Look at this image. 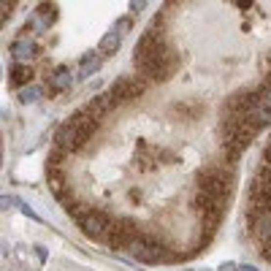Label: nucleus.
Wrapping results in <instances>:
<instances>
[{"instance_id":"f257e3e1","label":"nucleus","mask_w":271,"mask_h":271,"mask_svg":"<svg viewBox=\"0 0 271 271\" xmlns=\"http://www.w3.org/2000/svg\"><path fill=\"white\" fill-rule=\"evenodd\" d=\"M95 130H98V119H95L87 109H82V112H76L57 130V136H54L57 149L60 152H76V149H82L84 144L92 138Z\"/></svg>"},{"instance_id":"f03ea898","label":"nucleus","mask_w":271,"mask_h":271,"mask_svg":"<svg viewBox=\"0 0 271 271\" xmlns=\"http://www.w3.org/2000/svg\"><path fill=\"white\" fill-rule=\"evenodd\" d=\"M128 252H130V258H133V260H138V263H149V266L171 263V260L179 258V255L168 252V247H165L163 242H158V239H152V236H147V233L138 236V239L128 247Z\"/></svg>"},{"instance_id":"7ed1b4c3","label":"nucleus","mask_w":271,"mask_h":271,"mask_svg":"<svg viewBox=\"0 0 271 271\" xmlns=\"http://www.w3.org/2000/svg\"><path fill=\"white\" fill-rule=\"evenodd\" d=\"M73 220L79 223V228H82L84 236H90V239H106L109 230H112V217H109L106 212H98V209H84V206H76L71 209Z\"/></svg>"},{"instance_id":"20e7f679","label":"nucleus","mask_w":271,"mask_h":271,"mask_svg":"<svg viewBox=\"0 0 271 271\" xmlns=\"http://www.w3.org/2000/svg\"><path fill=\"white\" fill-rule=\"evenodd\" d=\"M165 52H168V46H165L163 33L149 27L141 36V41L136 44V65H147V63H152L155 57H160V54H165Z\"/></svg>"},{"instance_id":"39448f33","label":"nucleus","mask_w":271,"mask_h":271,"mask_svg":"<svg viewBox=\"0 0 271 271\" xmlns=\"http://www.w3.org/2000/svg\"><path fill=\"white\" fill-rule=\"evenodd\" d=\"M138 236H141V233L136 230V225L130 223V220H117V223L112 225V230H109L106 242L112 244L114 249H128Z\"/></svg>"},{"instance_id":"423d86ee","label":"nucleus","mask_w":271,"mask_h":271,"mask_svg":"<svg viewBox=\"0 0 271 271\" xmlns=\"http://www.w3.org/2000/svg\"><path fill=\"white\" fill-rule=\"evenodd\" d=\"M144 90H147L144 79H138V76H122V79H117V82L112 84V90H109V92H112L114 100L119 103V100H136V98H141Z\"/></svg>"},{"instance_id":"0eeeda50","label":"nucleus","mask_w":271,"mask_h":271,"mask_svg":"<svg viewBox=\"0 0 271 271\" xmlns=\"http://www.w3.org/2000/svg\"><path fill=\"white\" fill-rule=\"evenodd\" d=\"M8 52L14 54V60H17V63L27 65L30 60L38 57V44L30 41V38H19V41H14L11 46H8Z\"/></svg>"},{"instance_id":"6e6552de","label":"nucleus","mask_w":271,"mask_h":271,"mask_svg":"<svg viewBox=\"0 0 271 271\" xmlns=\"http://www.w3.org/2000/svg\"><path fill=\"white\" fill-rule=\"evenodd\" d=\"M114 106H117V100H114V95H112V92H100L98 98H92V100H90V106H84V109H87V112L92 114L95 119H100V117H103L106 112H112Z\"/></svg>"},{"instance_id":"1a4fd4ad","label":"nucleus","mask_w":271,"mask_h":271,"mask_svg":"<svg viewBox=\"0 0 271 271\" xmlns=\"http://www.w3.org/2000/svg\"><path fill=\"white\" fill-rule=\"evenodd\" d=\"M269 190H271V165L263 163L252 179V195H263V193H269Z\"/></svg>"},{"instance_id":"9d476101","label":"nucleus","mask_w":271,"mask_h":271,"mask_svg":"<svg viewBox=\"0 0 271 271\" xmlns=\"http://www.w3.org/2000/svg\"><path fill=\"white\" fill-rule=\"evenodd\" d=\"M33 17H36L38 27H52V24L57 22V6H52V3H41V6H36Z\"/></svg>"},{"instance_id":"9b49d317","label":"nucleus","mask_w":271,"mask_h":271,"mask_svg":"<svg viewBox=\"0 0 271 271\" xmlns=\"http://www.w3.org/2000/svg\"><path fill=\"white\" fill-rule=\"evenodd\" d=\"M27 82H33V68H30V65H22V63L11 65L8 84H11V87H22V84H27Z\"/></svg>"},{"instance_id":"f8f14e48","label":"nucleus","mask_w":271,"mask_h":271,"mask_svg":"<svg viewBox=\"0 0 271 271\" xmlns=\"http://www.w3.org/2000/svg\"><path fill=\"white\" fill-rule=\"evenodd\" d=\"M71 82H73L71 71H68L65 65H60L57 71L52 73V79H49V90H52V92H63V90L71 87Z\"/></svg>"},{"instance_id":"ddd939ff","label":"nucleus","mask_w":271,"mask_h":271,"mask_svg":"<svg viewBox=\"0 0 271 271\" xmlns=\"http://www.w3.org/2000/svg\"><path fill=\"white\" fill-rule=\"evenodd\" d=\"M252 225H255V236H258L263 244H269L271 242V212L258 214V217L252 220Z\"/></svg>"},{"instance_id":"4468645a","label":"nucleus","mask_w":271,"mask_h":271,"mask_svg":"<svg viewBox=\"0 0 271 271\" xmlns=\"http://www.w3.org/2000/svg\"><path fill=\"white\" fill-rule=\"evenodd\" d=\"M100 65H103L100 54H84V57H82V65H79V71H76V79L92 76L95 71H100Z\"/></svg>"},{"instance_id":"2eb2a0df","label":"nucleus","mask_w":271,"mask_h":271,"mask_svg":"<svg viewBox=\"0 0 271 271\" xmlns=\"http://www.w3.org/2000/svg\"><path fill=\"white\" fill-rule=\"evenodd\" d=\"M119 41H122V36H119V33H114V30H109L106 36L100 38L98 52H100V54H114V52L119 49Z\"/></svg>"},{"instance_id":"dca6fc26","label":"nucleus","mask_w":271,"mask_h":271,"mask_svg":"<svg viewBox=\"0 0 271 271\" xmlns=\"http://www.w3.org/2000/svg\"><path fill=\"white\" fill-rule=\"evenodd\" d=\"M38 98H41V87H36V84H33V87H24L22 92H19V100H22L24 106H30V103H36Z\"/></svg>"},{"instance_id":"f3484780","label":"nucleus","mask_w":271,"mask_h":271,"mask_svg":"<svg viewBox=\"0 0 271 271\" xmlns=\"http://www.w3.org/2000/svg\"><path fill=\"white\" fill-rule=\"evenodd\" d=\"M130 27H133V19H130V17H122L112 30H114V33H119V36H125V33H130Z\"/></svg>"},{"instance_id":"a211bd4d","label":"nucleus","mask_w":271,"mask_h":271,"mask_svg":"<svg viewBox=\"0 0 271 271\" xmlns=\"http://www.w3.org/2000/svg\"><path fill=\"white\" fill-rule=\"evenodd\" d=\"M0 11H3V14H0V19H3V24H6V22H8V17H11V14H14V3H8V0H3V6H0Z\"/></svg>"},{"instance_id":"6ab92c4d","label":"nucleus","mask_w":271,"mask_h":271,"mask_svg":"<svg viewBox=\"0 0 271 271\" xmlns=\"http://www.w3.org/2000/svg\"><path fill=\"white\" fill-rule=\"evenodd\" d=\"M11 206H22V201L11 198V195H3V209H11Z\"/></svg>"},{"instance_id":"aec40b11","label":"nucleus","mask_w":271,"mask_h":271,"mask_svg":"<svg viewBox=\"0 0 271 271\" xmlns=\"http://www.w3.org/2000/svg\"><path fill=\"white\" fill-rule=\"evenodd\" d=\"M130 8H133V14H141L144 8H147V3H144V0H141V3H138V0H133V3H130Z\"/></svg>"},{"instance_id":"412c9836","label":"nucleus","mask_w":271,"mask_h":271,"mask_svg":"<svg viewBox=\"0 0 271 271\" xmlns=\"http://www.w3.org/2000/svg\"><path fill=\"white\" fill-rule=\"evenodd\" d=\"M36 255H38V260L44 263V260H46V247H36Z\"/></svg>"},{"instance_id":"4be33fe9","label":"nucleus","mask_w":271,"mask_h":271,"mask_svg":"<svg viewBox=\"0 0 271 271\" xmlns=\"http://www.w3.org/2000/svg\"><path fill=\"white\" fill-rule=\"evenodd\" d=\"M263 258H266V260H269V263H271V242H269V244H266V247H263Z\"/></svg>"},{"instance_id":"5701e85b","label":"nucleus","mask_w":271,"mask_h":271,"mask_svg":"<svg viewBox=\"0 0 271 271\" xmlns=\"http://www.w3.org/2000/svg\"><path fill=\"white\" fill-rule=\"evenodd\" d=\"M236 6L239 8H252V3H249V0H236Z\"/></svg>"},{"instance_id":"b1692460","label":"nucleus","mask_w":271,"mask_h":271,"mask_svg":"<svg viewBox=\"0 0 271 271\" xmlns=\"http://www.w3.org/2000/svg\"><path fill=\"white\" fill-rule=\"evenodd\" d=\"M220 271H239V269H236L233 263H225V266H223V269H220Z\"/></svg>"},{"instance_id":"393cba45","label":"nucleus","mask_w":271,"mask_h":271,"mask_svg":"<svg viewBox=\"0 0 271 271\" xmlns=\"http://www.w3.org/2000/svg\"><path fill=\"white\" fill-rule=\"evenodd\" d=\"M239 271H258V269H255V266H242Z\"/></svg>"}]
</instances>
